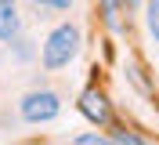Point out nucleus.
Returning <instances> with one entry per match:
<instances>
[{"instance_id":"1","label":"nucleus","mask_w":159,"mask_h":145,"mask_svg":"<svg viewBox=\"0 0 159 145\" xmlns=\"http://www.w3.org/2000/svg\"><path fill=\"white\" fill-rule=\"evenodd\" d=\"M80 51V26L76 22H61V26L51 29V36L43 40V51H40V62H43V69L47 73H54V69H65L76 58Z\"/></svg>"},{"instance_id":"2","label":"nucleus","mask_w":159,"mask_h":145,"mask_svg":"<svg viewBox=\"0 0 159 145\" xmlns=\"http://www.w3.org/2000/svg\"><path fill=\"white\" fill-rule=\"evenodd\" d=\"M58 113H61V94L51 87H36L29 94H22L18 102V116L25 123H51Z\"/></svg>"},{"instance_id":"3","label":"nucleus","mask_w":159,"mask_h":145,"mask_svg":"<svg viewBox=\"0 0 159 145\" xmlns=\"http://www.w3.org/2000/svg\"><path fill=\"white\" fill-rule=\"evenodd\" d=\"M80 113L87 116L90 123H98V127H105L112 120V109H109V98L101 94V91H94V87H90V91H83V94H80Z\"/></svg>"},{"instance_id":"4","label":"nucleus","mask_w":159,"mask_h":145,"mask_svg":"<svg viewBox=\"0 0 159 145\" xmlns=\"http://www.w3.org/2000/svg\"><path fill=\"white\" fill-rule=\"evenodd\" d=\"M18 33H22V7H18V0H0V40L11 44Z\"/></svg>"},{"instance_id":"5","label":"nucleus","mask_w":159,"mask_h":145,"mask_svg":"<svg viewBox=\"0 0 159 145\" xmlns=\"http://www.w3.org/2000/svg\"><path fill=\"white\" fill-rule=\"evenodd\" d=\"M33 7L43 11V18H47L51 11H69V7H72V0H33Z\"/></svg>"},{"instance_id":"6","label":"nucleus","mask_w":159,"mask_h":145,"mask_svg":"<svg viewBox=\"0 0 159 145\" xmlns=\"http://www.w3.org/2000/svg\"><path fill=\"white\" fill-rule=\"evenodd\" d=\"M119 4H123V0H101V11H105V22H109L112 29L119 26Z\"/></svg>"},{"instance_id":"7","label":"nucleus","mask_w":159,"mask_h":145,"mask_svg":"<svg viewBox=\"0 0 159 145\" xmlns=\"http://www.w3.org/2000/svg\"><path fill=\"white\" fill-rule=\"evenodd\" d=\"M148 33L159 44V0H148Z\"/></svg>"},{"instance_id":"8","label":"nucleus","mask_w":159,"mask_h":145,"mask_svg":"<svg viewBox=\"0 0 159 145\" xmlns=\"http://www.w3.org/2000/svg\"><path fill=\"white\" fill-rule=\"evenodd\" d=\"M72 142H76V145H105L109 138H105V134H76Z\"/></svg>"},{"instance_id":"9","label":"nucleus","mask_w":159,"mask_h":145,"mask_svg":"<svg viewBox=\"0 0 159 145\" xmlns=\"http://www.w3.org/2000/svg\"><path fill=\"white\" fill-rule=\"evenodd\" d=\"M109 142H119V145H141V138H138V134H127V131H119V134H112Z\"/></svg>"}]
</instances>
